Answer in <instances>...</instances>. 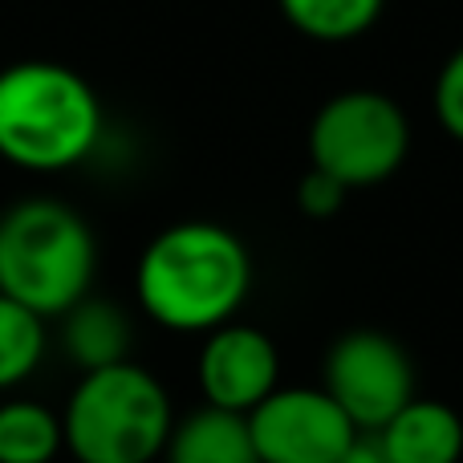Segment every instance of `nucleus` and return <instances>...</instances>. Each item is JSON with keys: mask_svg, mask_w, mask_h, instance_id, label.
<instances>
[{"mask_svg": "<svg viewBox=\"0 0 463 463\" xmlns=\"http://www.w3.org/2000/svg\"><path fill=\"white\" fill-rule=\"evenodd\" d=\"M252 293V252L228 224L179 220L143 248L138 309L171 334H212L236 321Z\"/></svg>", "mask_w": 463, "mask_h": 463, "instance_id": "f257e3e1", "label": "nucleus"}, {"mask_svg": "<svg viewBox=\"0 0 463 463\" xmlns=\"http://www.w3.org/2000/svg\"><path fill=\"white\" fill-rule=\"evenodd\" d=\"M106 110L73 65L24 57L0 70V159L29 175H61L98 151Z\"/></svg>", "mask_w": 463, "mask_h": 463, "instance_id": "f03ea898", "label": "nucleus"}, {"mask_svg": "<svg viewBox=\"0 0 463 463\" xmlns=\"http://www.w3.org/2000/svg\"><path fill=\"white\" fill-rule=\"evenodd\" d=\"M98 240L78 208L29 195L0 212V293L37 317H61L90 297Z\"/></svg>", "mask_w": 463, "mask_h": 463, "instance_id": "7ed1b4c3", "label": "nucleus"}, {"mask_svg": "<svg viewBox=\"0 0 463 463\" xmlns=\"http://www.w3.org/2000/svg\"><path fill=\"white\" fill-rule=\"evenodd\" d=\"M175 431V407L159 378L118 362L78 378L61 411L65 451L78 463H155Z\"/></svg>", "mask_w": 463, "mask_h": 463, "instance_id": "20e7f679", "label": "nucleus"}, {"mask_svg": "<svg viewBox=\"0 0 463 463\" xmlns=\"http://www.w3.org/2000/svg\"><path fill=\"white\" fill-rule=\"evenodd\" d=\"M411 155V118L383 90H342L309 127V167L334 175L345 192L378 187Z\"/></svg>", "mask_w": 463, "mask_h": 463, "instance_id": "39448f33", "label": "nucleus"}, {"mask_svg": "<svg viewBox=\"0 0 463 463\" xmlns=\"http://www.w3.org/2000/svg\"><path fill=\"white\" fill-rule=\"evenodd\" d=\"M321 391L362 435H378L415 399V362L383 329H350L326 350Z\"/></svg>", "mask_w": 463, "mask_h": 463, "instance_id": "423d86ee", "label": "nucleus"}, {"mask_svg": "<svg viewBox=\"0 0 463 463\" xmlns=\"http://www.w3.org/2000/svg\"><path fill=\"white\" fill-rule=\"evenodd\" d=\"M244 423L260 463H337L362 435L321 386H277Z\"/></svg>", "mask_w": 463, "mask_h": 463, "instance_id": "0eeeda50", "label": "nucleus"}, {"mask_svg": "<svg viewBox=\"0 0 463 463\" xmlns=\"http://www.w3.org/2000/svg\"><path fill=\"white\" fill-rule=\"evenodd\" d=\"M195 383H200L203 407L248 415L280 386V350L260 326L228 321L203 334Z\"/></svg>", "mask_w": 463, "mask_h": 463, "instance_id": "6e6552de", "label": "nucleus"}, {"mask_svg": "<svg viewBox=\"0 0 463 463\" xmlns=\"http://www.w3.org/2000/svg\"><path fill=\"white\" fill-rule=\"evenodd\" d=\"M374 439L391 463H459L463 419L448 402L415 394Z\"/></svg>", "mask_w": 463, "mask_h": 463, "instance_id": "1a4fd4ad", "label": "nucleus"}, {"mask_svg": "<svg viewBox=\"0 0 463 463\" xmlns=\"http://www.w3.org/2000/svg\"><path fill=\"white\" fill-rule=\"evenodd\" d=\"M61 345L65 358L90 374V370H106L130 362V345H135V321L110 297H81L73 309L61 313Z\"/></svg>", "mask_w": 463, "mask_h": 463, "instance_id": "9d476101", "label": "nucleus"}, {"mask_svg": "<svg viewBox=\"0 0 463 463\" xmlns=\"http://www.w3.org/2000/svg\"><path fill=\"white\" fill-rule=\"evenodd\" d=\"M167 463H260L248 435L244 415L200 407L187 419H175V431L163 451Z\"/></svg>", "mask_w": 463, "mask_h": 463, "instance_id": "9b49d317", "label": "nucleus"}, {"mask_svg": "<svg viewBox=\"0 0 463 463\" xmlns=\"http://www.w3.org/2000/svg\"><path fill=\"white\" fill-rule=\"evenodd\" d=\"M277 8L288 29L301 33L305 41L345 45L374 29L386 0H277Z\"/></svg>", "mask_w": 463, "mask_h": 463, "instance_id": "f8f14e48", "label": "nucleus"}, {"mask_svg": "<svg viewBox=\"0 0 463 463\" xmlns=\"http://www.w3.org/2000/svg\"><path fill=\"white\" fill-rule=\"evenodd\" d=\"M61 451V415L29 399L0 402V463H53Z\"/></svg>", "mask_w": 463, "mask_h": 463, "instance_id": "ddd939ff", "label": "nucleus"}, {"mask_svg": "<svg viewBox=\"0 0 463 463\" xmlns=\"http://www.w3.org/2000/svg\"><path fill=\"white\" fill-rule=\"evenodd\" d=\"M45 317L0 293V391L29 383L45 362Z\"/></svg>", "mask_w": 463, "mask_h": 463, "instance_id": "4468645a", "label": "nucleus"}, {"mask_svg": "<svg viewBox=\"0 0 463 463\" xmlns=\"http://www.w3.org/2000/svg\"><path fill=\"white\" fill-rule=\"evenodd\" d=\"M431 106H435L439 127L448 130L456 143H463V45L439 65V73H435Z\"/></svg>", "mask_w": 463, "mask_h": 463, "instance_id": "2eb2a0df", "label": "nucleus"}, {"mask_svg": "<svg viewBox=\"0 0 463 463\" xmlns=\"http://www.w3.org/2000/svg\"><path fill=\"white\" fill-rule=\"evenodd\" d=\"M345 195L350 192H345L334 175L309 167L301 175V184H297V212L309 216V220H329V216H337V212L345 208Z\"/></svg>", "mask_w": 463, "mask_h": 463, "instance_id": "dca6fc26", "label": "nucleus"}, {"mask_svg": "<svg viewBox=\"0 0 463 463\" xmlns=\"http://www.w3.org/2000/svg\"><path fill=\"white\" fill-rule=\"evenodd\" d=\"M337 463H391V459L383 456V448H378L374 435H358V439H354V448L345 451Z\"/></svg>", "mask_w": 463, "mask_h": 463, "instance_id": "f3484780", "label": "nucleus"}]
</instances>
